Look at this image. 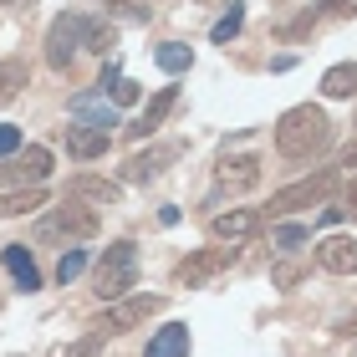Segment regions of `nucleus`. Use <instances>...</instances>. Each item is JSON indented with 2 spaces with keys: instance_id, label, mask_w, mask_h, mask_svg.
<instances>
[{
  "instance_id": "f257e3e1",
  "label": "nucleus",
  "mask_w": 357,
  "mask_h": 357,
  "mask_svg": "<svg viewBox=\"0 0 357 357\" xmlns=\"http://www.w3.org/2000/svg\"><path fill=\"white\" fill-rule=\"evenodd\" d=\"M332 143V118L312 102L291 107L275 118V153L291 158V164H301V158H317L321 149Z\"/></svg>"
},
{
  "instance_id": "f03ea898",
  "label": "nucleus",
  "mask_w": 357,
  "mask_h": 357,
  "mask_svg": "<svg viewBox=\"0 0 357 357\" xmlns=\"http://www.w3.org/2000/svg\"><path fill=\"white\" fill-rule=\"evenodd\" d=\"M164 312V296H123V301H107V312L87 327V337L72 347V357H87V352H97L107 342V337H118V332H133V327H143L149 317H158Z\"/></svg>"
},
{
  "instance_id": "7ed1b4c3",
  "label": "nucleus",
  "mask_w": 357,
  "mask_h": 357,
  "mask_svg": "<svg viewBox=\"0 0 357 357\" xmlns=\"http://www.w3.org/2000/svg\"><path fill=\"white\" fill-rule=\"evenodd\" d=\"M337 169H317V174H306V178H296V184H286V189H275L271 194V204L261 209V215H271V220H286V215H296V209H317V204H327V194L337 189Z\"/></svg>"
},
{
  "instance_id": "20e7f679",
  "label": "nucleus",
  "mask_w": 357,
  "mask_h": 357,
  "mask_svg": "<svg viewBox=\"0 0 357 357\" xmlns=\"http://www.w3.org/2000/svg\"><path fill=\"white\" fill-rule=\"evenodd\" d=\"M138 286V245L133 240H112L107 255L97 261V296L102 301H123Z\"/></svg>"
},
{
  "instance_id": "39448f33",
  "label": "nucleus",
  "mask_w": 357,
  "mask_h": 357,
  "mask_svg": "<svg viewBox=\"0 0 357 357\" xmlns=\"http://www.w3.org/2000/svg\"><path fill=\"white\" fill-rule=\"evenodd\" d=\"M97 230H102L97 209L77 204V199H61V209L41 215V225H36V240H92Z\"/></svg>"
},
{
  "instance_id": "423d86ee",
  "label": "nucleus",
  "mask_w": 357,
  "mask_h": 357,
  "mask_svg": "<svg viewBox=\"0 0 357 357\" xmlns=\"http://www.w3.org/2000/svg\"><path fill=\"white\" fill-rule=\"evenodd\" d=\"M46 174H52V149H41V143L0 158V189H41Z\"/></svg>"
},
{
  "instance_id": "0eeeda50",
  "label": "nucleus",
  "mask_w": 357,
  "mask_h": 357,
  "mask_svg": "<svg viewBox=\"0 0 357 357\" xmlns=\"http://www.w3.org/2000/svg\"><path fill=\"white\" fill-rule=\"evenodd\" d=\"M235 261H240V250H235V245H209V250H194L189 261H178V266H174V281L194 291V286H204V281H215V275H225Z\"/></svg>"
},
{
  "instance_id": "6e6552de",
  "label": "nucleus",
  "mask_w": 357,
  "mask_h": 357,
  "mask_svg": "<svg viewBox=\"0 0 357 357\" xmlns=\"http://www.w3.org/2000/svg\"><path fill=\"white\" fill-rule=\"evenodd\" d=\"M77 52H82V15H56L52 26H46V67L52 72H72Z\"/></svg>"
},
{
  "instance_id": "1a4fd4ad",
  "label": "nucleus",
  "mask_w": 357,
  "mask_h": 357,
  "mask_svg": "<svg viewBox=\"0 0 357 357\" xmlns=\"http://www.w3.org/2000/svg\"><path fill=\"white\" fill-rule=\"evenodd\" d=\"M261 184V158L255 153H235L215 164V194H245Z\"/></svg>"
},
{
  "instance_id": "9d476101",
  "label": "nucleus",
  "mask_w": 357,
  "mask_h": 357,
  "mask_svg": "<svg viewBox=\"0 0 357 357\" xmlns=\"http://www.w3.org/2000/svg\"><path fill=\"white\" fill-rule=\"evenodd\" d=\"M261 225H266L261 209H225V215L209 220V235H215L220 245H240V240L261 235Z\"/></svg>"
},
{
  "instance_id": "9b49d317",
  "label": "nucleus",
  "mask_w": 357,
  "mask_h": 357,
  "mask_svg": "<svg viewBox=\"0 0 357 357\" xmlns=\"http://www.w3.org/2000/svg\"><path fill=\"white\" fill-rule=\"evenodd\" d=\"M67 199L87 204V209H112L123 199V184H112V178H102V174H77L67 184Z\"/></svg>"
},
{
  "instance_id": "f8f14e48",
  "label": "nucleus",
  "mask_w": 357,
  "mask_h": 357,
  "mask_svg": "<svg viewBox=\"0 0 357 357\" xmlns=\"http://www.w3.org/2000/svg\"><path fill=\"white\" fill-rule=\"evenodd\" d=\"M178 153H184V143H158V149H149V153H133L123 164V178L128 184H149V178H158Z\"/></svg>"
},
{
  "instance_id": "ddd939ff",
  "label": "nucleus",
  "mask_w": 357,
  "mask_h": 357,
  "mask_svg": "<svg viewBox=\"0 0 357 357\" xmlns=\"http://www.w3.org/2000/svg\"><path fill=\"white\" fill-rule=\"evenodd\" d=\"M317 266L327 271V275H357V240L352 235L317 240Z\"/></svg>"
},
{
  "instance_id": "4468645a",
  "label": "nucleus",
  "mask_w": 357,
  "mask_h": 357,
  "mask_svg": "<svg viewBox=\"0 0 357 357\" xmlns=\"http://www.w3.org/2000/svg\"><path fill=\"white\" fill-rule=\"evenodd\" d=\"M72 118L77 123H87V128H118V107L107 102V92H77L72 97Z\"/></svg>"
},
{
  "instance_id": "2eb2a0df",
  "label": "nucleus",
  "mask_w": 357,
  "mask_h": 357,
  "mask_svg": "<svg viewBox=\"0 0 357 357\" xmlns=\"http://www.w3.org/2000/svg\"><path fill=\"white\" fill-rule=\"evenodd\" d=\"M107 143H112L107 128H87V123H72L67 128V153L72 158H102Z\"/></svg>"
},
{
  "instance_id": "dca6fc26",
  "label": "nucleus",
  "mask_w": 357,
  "mask_h": 357,
  "mask_svg": "<svg viewBox=\"0 0 357 357\" xmlns=\"http://www.w3.org/2000/svg\"><path fill=\"white\" fill-rule=\"evenodd\" d=\"M174 102H178V87H158V97H153L149 107H143V118L128 128V133H133V138H153L158 128H164V118L174 112Z\"/></svg>"
},
{
  "instance_id": "f3484780",
  "label": "nucleus",
  "mask_w": 357,
  "mask_h": 357,
  "mask_svg": "<svg viewBox=\"0 0 357 357\" xmlns=\"http://www.w3.org/2000/svg\"><path fill=\"white\" fill-rule=\"evenodd\" d=\"M143 357H189V327H184V321L158 327L149 337V352H143Z\"/></svg>"
},
{
  "instance_id": "a211bd4d",
  "label": "nucleus",
  "mask_w": 357,
  "mask_h": 357,
  "mask_svg": "<svg viewBox=\"0 0 357 357\" xmlns=\"http://www.w3.org/2000/svg\"><path fill=\"white\" fill-rule=\"evenodd\" d=\"M31 209H46V189H0V220H21Z\"/></svg>"
},
{
  "instance_id": "6ab92c4d",
  "label": "nucleus",
  "mask_w": 357,
  "mask_h": 357,
  "mask_svg": "<svg viewBox=\"0 0 357 357\" xmlns=\"http://www.w3.org/2000/svg\"><path fill=\"white\" fill-rule=\"evenodd\" d=\"M6 271L15 275L21 291H41V271H36V261H31L26 245H6Z\"/></svg>"
},
{
  "instance_id": "aec40b11",
  "label": "nucleus",
  "mask_w": 357,
  "mask_h": 357,
  "mask_svg": "<svg viewBox=\"0 0 357 357\" xmlns=\"http://www.w3.org/2000/svg\"><path fill=\"white\" fill-rule=\"evenodd\" d=\"M82 46L97 56H107L112 46H118V31H112V21H102V15H82Z\"/></svg>"
},
{
  "instance_id": "412c9836",
  "label": "nucleus",
  "mask_w": 357,
  "mask_h": 357,
  "mask_svg": "<svg viewBox=\"0 0 357 357\" xmlns=\"http://www.w3.org/2000/svg\"><path fill=\"white\" fill-rule=\"evenodd\" d=\"M26 82H31V72H26V61H21V56H6V61H0V107L15 102Z\"/></svg>"
},
{
  "instance_id": "4be33fe9",
  "label": "nucleus",
  "mask_w": 357,
  "mask_h": 357,
  "mask_svg": "<svg viewBox=\"0 0 357 357\" xmlns=\"http://www.w3.org/2000/svg\"><path fill=\"white\" fill-rule=\"evenodd\" d=\"M321 92L327 97H352L357 92V61H337V67L321 77Z\"/></svg>"
},
{
  "instance_id": "5701e85b",
  "label": "nucleus",
  "mask_w": 357,
  "mask_h": 357,
  "mask_svg": "<svg viewBox=\"0 0 357 357\" xmlns=\"http://www.w3.org/2000/svg\"><path fill=\"white\" fill-rule=\"evenodd\" d=\"M153 61H158V67H164L169 77H178V72H189V67H194V52H189L184 41H164V46L153 52Z\"/></svg>"
},
{
  "instance_id": "b1692460",
  "label": "nucleus",
  "mask_w": 357,
  "mask_h": 357,
  "mask_svg": "<svg viewBox=\"0 0 357 357\" xmlns=\"http://www.w3.org/2000/svg\"><path fill=\"white\" fill-rule=\"evenodd\" d=\"M240 26H245V10H240V6H235V0H230V10H225V15H220V21H215V31H209V36H215L220 46H230V41L240 36Z\"/></svg>"
},
{
  "instance_id": "393cba45",
  "label": "nucleus",
  "mask_w": 357,
  "mask_h": 357,
  "mask_svg": "<svg viewBox=\"0 0 357 357\" xmlns=\"http://www.w3.org/2000/svg\"><path fill=\"white\" fill-rule=\"evenodd\" d=\"M82 271H87V250H61V261H56V281L61 286H72Z\"/></svg>"
},
{
  "instance_id": "a878e982",
  "label": "nucleus",
  "mask_w": 357,
  "mask_h": 357,
  "mask_svg": "<svg viewBox=\"0 0 357 357\" xmlns=\"http://www.w3.org/2000/svg\"><path fill=\"white\" fill-rule=\"evenodd\" d=\"M10 153H21V128L0 123V158H10Z\"/></svg>"
},
{
  "instance_id": "bb28decb",
  "label": "nucleus",
  "mask_w": 357,
  "mask_h": 357,
  "mask_svg": "<svg viewBox=\"0 0 357 357\" xmlns=\"http://www.w3.org/2000/svg\"><path fill=\"white\" fill-rule=\"evenodd\" d=\"M306 240H312V230H301V225H281V230H275V245H306Z\"/></svg>"
},
{
  "instance_id": "cd10ccee",
  "label": "nucleus",
  "mask_w": 357,
  "mask_h": 357,
  "mask_svg": "<svg viewBox=\"0 0 357 357\" xmlns=\"http://www.w3.org/2000/svg\"><path fill=\"white\" fill-rule=\"evenodd\" d=\"M128 102H138V82H118L112 87V107H128Z\"/></svg>"
},
{
  "instance_id": "c85d7f7f",
  "label": "nucleus",
  "mask_w": 357,
  "mask_h": 357,
  "mask_svg": "<svg viewBox=\"0 0 357 357\" xmlns=\"http://www.w3.org/2000/svg\"><path fill=\"white\" fill-rule=\"evenodd\" d=\"M118 82H123V77H118V61H107L102 77H97V92H107V87H118Z\"/></svg>"
},
{
  "instance_id": "c756f323",
  "label": "nucleus",
  "mask_w": 357,
  "mask_h": 357,
  "mask_svg": "<svg viewBox=\"0 0 357 357\" xmlns=\"http://www.w3.org/2000/svg\"><path fill=\"white\" fill-rule=\"evenodd\" d=\"M332 15H357V0H321Z\"/></svg>"
},
{
  "instance_id": "7c9ffc66",
  "label": "nucleus",
  "mask_w": 357,
  "mask_h": 357,
  "mask_svg": "<svg viewBox=\"0 0 357 357\" xmlns=\"http://www.w3.org/2000/svg\"><path fill=\"white\" fill-rule=\"evenodd\" d=\"M296 281H301L296 266H281V271H275V286H296Z\"/></svg>"
},
{
  "instance_id": "2f4dec72",
  "label": "nucleus",
  "mask_w": 357,
  "mask_h": 357,
  "mask_svg": "<svg viewBox=\"0 0 357 357\" xmlns=\"http://www.w3.org/2000/svg\"><path fill=\"white\" fill-rule=\"evenodd\" d=\"M118 15H128V21H149V10H143V6H128V0H118Z\"/></svg>"
},
{
  "instance_id": "473e14b6",
  "label": "nucleus",
  "mask_w": 357,
  "mask_h": 357,
  "mask_svg": "<svg viewBox=\"0 0 357 357\" xmlns=\"http://www.w3.org/2000/svg\"><path fill=\"white\" fill-rule=\"evenodd\" d=\"M352 164H357V143H352V149L342 153V169H352Z\"/></svg>"
},
{
  "instance_id": "72a5a7b5",
  "label": "nucleus",
  "mask_w": 357,
  "mask_h": 357,
  "mask_svg": "<svg viewBox=\"0 0 357 357\" xmlns=\"http://www.w3.org/2000/svg\"><path fill=\"white\" fill-rule=\"evenodd\" d=\"M347 209H357V178L347 184Z\"/></svg>"
},
{
  "instance_id": "f704fd0d",
  "label": "nucleus",
  "mask_w": 357,
  "mask_h": 357,
  "mask_svg": "<svg viewBox=\"0 0 357 357\" xmlns=\"http://www.w3.org/2000/svg\"><path fill=\"white\" fill-rule=\"evenodd\" d=\"M0 6H6V0H0Z\"/></svg>"
}]
</instances>
